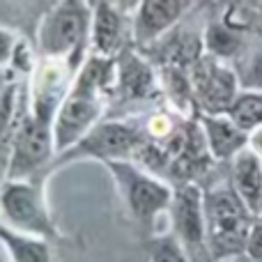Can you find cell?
Instances as JSON below:
<instances>
[{
  "label": "cell",
  "instance_id": "6da1fadb",
  "mask_svg": "<svg viewBox=\"0 0 262 262\" xmlns=\"http://www.w3.org/2000/svg\"><path fill=\"white\" fill-rule=\"evenodd\" d=\"M113 81H118V60L90 53L74 76L72 90L53 120L55 157L74 147L88 131L101 122L104 95L111 90Z\"/></svg>",
  "mask_w": 262,
  "mask_h": 262
},
{
  "label": "cell",
  "instance_id": "7a4b0ae2",
  "mask_svg": "<svg viewBox=\"0 0 262 262\" xmlns=\"http://www.w3.org/2000/svg\"><path fill=\"white\" fill-rule=\"evenodd\" d=\"M255 214L242 200L232 184L205 189V228L212 262L239 260Z\"/></svg>",
  "mask_w": 262,
  "mask_h": 262
},
{
  "label": "cell",
  "instance_id": "3957f363",
  "mask_svg": "<svg viewBox=\"0 0 262 262\" xmlns=\"http://www.w3.org/2000/svg\"><path fill=\"white\" fill-rule=\"evenodd\" d=\"M92 7L88 0H58L41 16L37 46L41 58L69 60L81 69V55L92 35Z\"/></svg>",
  "mask_w": 262,
  "mask_h": 262
},
{
  "label": "cell",
  "instance_id": "277c9868",
  "mask_svg": "<svg viewBox=\"0 0 262 262\" xmlns=\"http://www.w3.org/2000/svg\"><path fill=\"white\" fill-rule=\"evenodd\" d=\"M106 168L113 175L118 193L134 221L143 223V226H154L159 216L163 214L168 216L172 193H175V189L168 182L159 180L157 175L140 168L131 159L108 161Z\"/></svg>",
  "mask_w": 262,
  "mask_h": 262
},
{
  "label": "cell",
  "instance_id": "5b68a950",
  "mask_svg": "<svg viewBox=\"0 0 262 262\" xmlns=\"http://www.w3.org/2000/svg\"><path fill=\"white\" fill-rule=\"evenodd\" d=\"M3 147L5 180H32L37 170L55 159L53 124L35 118L28 108L16 124L3 134Z\"/></svg>",
  "mask_w": 262,
  "mask_h": 262
},
{
  "label": "cell",
  "instance_id": "8992f818",
  "mask_svg": "<svg viewBox=\"0 0 262 262\" xmlns=\"http://www.w3.org/2000/svg\"><path fill=\"white\" fill-rule=\"evenodd\" d=\"M145 143H147V129L136 127L129 120H101L74 147L58 154L53 159V166L81 161V159H95L106 166L108 161L131 159L145 147Z\"/></svg>",
  "mask_w": 262,
  "mask_h": 262
},
{
  "label": "cell",
  "instance_id": "52a82bcc",
  "mask_svg": "<svg viewBox=\"0 0 262 262\" xmlns=\"http://www.w3.org/2000/svg\"><path fill=\"white\" fill-rule=\"evenodd\" d=\"M3 226L44 239H58L60 232L46 205L44 191L32 180H3L0 193Z\"/></svg>",
  "mask_w": 262,
  "mask_h": 262
},
{
  "label": "cell",
  "instance_id": "ba28073f",
  "mask_svg": "<svg viewBox=\"0 0 262 262\" xmlns=\"http://www.w3.org/2000/svg\"><path fill=\"white\" fill-rule=\"evenodd\" d=\"M168 219H170V232L180 239L191 260L200 262V258H205L212 262L207 249V228H205V189L193 182H182L180 186H175Z\"/></svg>",
  "mask_w": 262,
  "mask_h": 262
},
{
  "label": "cell",
  "instance_id": "9c48e42d",
  "mask_svg": "<svg viewBox=\"0 0 262 262\" xmlns=\"http://www.w3.org/2000/svg\"><path fill=\"white\" fill-rule=\"evenodd\" d=\"M189 76L203 113H230L242 90L237 72H232L228 64H223V60L214 55H200Z\"/></svg>",
  "mask_w": 262,
  "mask_h": 262
},
{
  "label": "cell",
  "instance_id": "30bf717a",
  "mask_svg": "<svg viewBox=\"0 0 262 262\" xmlns=\"http://www.w3.org/2000/svg\"><path fill=\"white\" fill-rule=\"evenodd\" d=\"M198 0H140L134 14V39L147 46L161 39Z\"/></svg>",
  "mask_w": 262,
  "mask_h": 262
},
{
  "label": "cell",
  "instance_id": "8fae6325",
  "mask_svg": "<svg viewBox=\"0 0 262 262\" xmlns=\"http://www.w3.org/2000/svg\"><path fill=\"white\" fill-rule=\"evenodd\" d=\"M198 124L205 134L207 147L219 161H232L242 149L251 145V134L242 129L230 113H200Z\"/></svg>",
  "mask_w": 262,
  "mask_h": 262
},
{
  "label": "cell",
  "instance_id": "7c38bea8",
  "mask_svg": "<svg viewBox=\"0 0 262 262\" xmlns=\"http://www.w3.org/2000/svg\"><path fill=\"white\" fill-rule=\"evenodd\" d=\"M124 44V18L113 0H99L92 12L90 51L101 58H115Z\"/></svg>",
  "mask_w": 262,
  "mask_h": 262
},
{
  "label": "cell",
  "instance_id": "4fadbf2b",
  "mask_svg": "<svg viewBox=\"0 0 262 262\" xmlns=\"http://www.w3.org/2000/svg\"><path fill=\"white\" fill-rule=\"evenodd\" d=\"M230 184L242 195L253 214H260L262 207V154L255 147H246L232 159Z\"/></svg>",
  "mask_w": 262,
  "mask_h": 262
},
{
  "label": "cell",
  "instance_id": "5bb4252c",
  "mask_svg": "<svg viewBox=\"0 0 262 262\" xmlns=\"http://www.w3.org/2000/svg\"><path fill=\"white\" fill-rule=\"evenodd\" d=\"M118 85L124 99H149L159 92L152 67L134 51H124L118 60Z\"/></svg>",
  "mask_w": 262,
  "mask_h": 262
},
{
  "label": "cell",
  "instance_id": "9a60e30c",
  "mask_svg": "<svg viewBox=\"0 0 262 262\" xmlns=\"http://www.w3.org/2000/svg\"><path fill=\"white\" fill-rule=\"evenodd\" d=\"M0 239L12 262H53L51 242L44 237L26 235L9 226H0Z\"/></svg>",
  "mask_w": 262,
  "mask_h": 262
},
{
  "label": "cell",
  "instance_id": "2e32d148",
  "mask_svg": "<svg viewBox=\"0 0 262 262\" xmlns=\"http://www.w3.org/2000/svg\"><path fill=\"white\" fill-rule=\"evenodd\" d=\"M205 49H207V55H214L219 60H228L239 51V35L232 30L226 23H209L207 30H205Z\"/></svg>",
  "mask_w": 262,
  "mask_h": 262
},
{
  "label": "cell",
  "instance_id": "e0dca14e",
  "mask_svg": "<svg viewBox=\"0 0 262 262\" xmlns=\"http://www.w3.org/2000/svg\"><path fill=\"white\" fill-rule=\"evenodd\" d=\"M145 262H193V260L186 253L184 246L180 244V239L168 230V232H159L147 242Z\"/></svg>",
  "mask_w": 262,
  "mask_h": 262
},
{
  "label": "cell",
  "instance_id": "ac0fdd59",
  "mask_svg": "<svg viewBox=\"0 0 262 262\" xmlns=\"http://www.w3.org/2000/svg\"><path fill=\"white\" fill-rule=\"evenodd\" d=\"M230 118L253 134L255 129L262 127V92H239L235 106L230 108Z\"/></svg>",
  "mask_w": 262,
  "mask_h": 262
},
{
  "label": "cell",
  "instance_id": "d6986e66",
  "mask_svg": "<svg viewBox=\"0 0 262 262\" xmlns=\"http://www.w3.org/2000/svg\"><path fill=\"white\" fill-rule=\"evenodd\" d=\"M237 78L244 92H262V51H255L244 60Z\"/></svg>",
  "mask_w": 262,
  "mask_h": 262
},
{
  "label": "cell",
  "instance_id": "ffe728a7",
  "mask_svg": "<svg viewBox=\"0 0 262 262\" xmlns=\"http://www.w3.org/2000/svg\"><path fill=\"white\" fill-rule=\"evenodd\" d=\"M244 255H246V260L262 262V214H255L253 223H251Z\"/></svg>",
  "mask_w": 262,
  "mask_h": 262
},
{
  "label": "cell",
  "instance_id": "44dd1931",
  "mask_svg": "<svg viewBox=\"0 0 262 262\" xmlns=\"http://www.w3.org/2000/svg\"><path fill=\"white\" fill-rule=\"evenodd\" d=\"M55 3H58V0H37V5H39V7H44V12H46V9L53 7Z\"/></svg>",
  "mask_w": 262,
  "mask_h": 262
},
{
  "label": "cell",
  "instance_id": "7402d4cb",
  "mask_svg": "<svg viewBox=\"0 0 262 262\" xmlns=\"http://www.w3.org/2000/svg\"><path fill=\"white\" fill-rule=\"evenodd\" d=\"M88 3H90V5H92V7H95V5H97V3H99V0H88Z\"/></svg>",
  "mask_w": 262,
  "mask_h": 262
},
{
  "label": "cell",
  "instance_id": "603a6c76",
  "mask_svg": "<svg viewBox=\"0 0 262 262\" xmlns=\"http://www.w3.org/2000/svg\"><path fill=\"white\" fill-rule=\"evenodd\" d=\"M223 262H237V260H223Z\"/></svg>",
  "mask_w": 262,
  "mask_h": 262
},
{
  "label": "cell",
  "instance_id": "cb8c5ba5",
  "mask_svg": "<svg viewBox=\"0 0 262 262\" xmlns=\"http://www.w3.org/2000/svg\"><path fill=\"white\" fill-rule=\"evenodd\" d=\"M237 262H239V260H237ZM249 262H253V260H249Z\"/></svg>",
  "mask_w": 262,
  "mask_h": 262
},
{
  "label": "cell",
  "instance_id": "d4e9b609",
  "mask_svg": "<svg viewBox=\"0 0 262 262\" xmlns=\"http://www.w3.org/2000/svg\"><path fill=\"white\" fill-rule=\"evenodd\" d=\"M260 214H262V207H260Z\"/></svg>",
  "mask_w": 262,
  "mask_h": 262
}]
</instances>
